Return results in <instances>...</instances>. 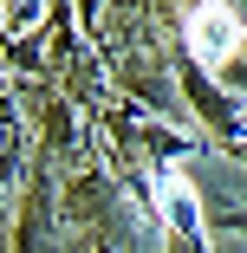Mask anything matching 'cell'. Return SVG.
Listing matches in <instances>:
<instances>
[{
	"mask_svg": "<svg viewBox=\"0 0 247 253\" xmlns=\"http://www.w3.org/2000/svg\"><path fill=\"white\" fill-rule=\"evenodd\" d=\"M156 201H163V221H169L176 234H202V201H195L182 163H163V175H156Z\"/></svg>",
	"mask_w": 247,
	"mask_h": 253,
	"instance_id": "7a4b0ae2",
	"label": "cell"
},
{
	"mask_svg": "<svg viewBox=\"0 0 247 253\" xmlns=\"http://www.w3.org/2000/svg\"><path fill=\"white\" fill-rule=\"evenodd\" d=\"M182 33H189V52L202 59L208 72H221V65L241 52V13L228 7V0H202V7H189Z\"/></svg>",
	"mask_w": 247,
	"mask_h": 253,
	"instance_id": "6da1fadb",
	"label": "cell"
}]
</instances>
